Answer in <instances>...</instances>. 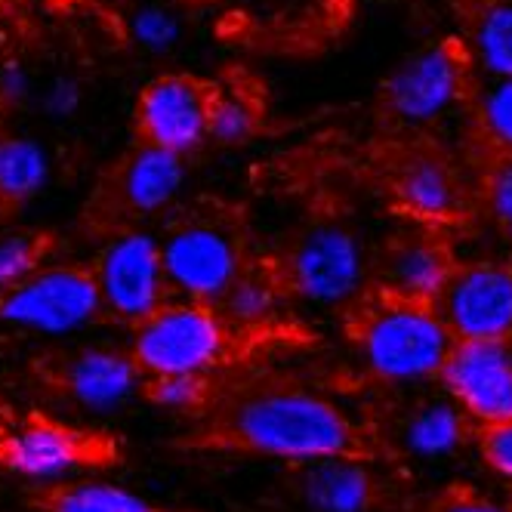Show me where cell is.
I'll use <instances>...</instances> for the list:
<instances>
[{"label": "cell", "mask_w": 512, "mask_h": 512, "mask_svg": "<svg viewBox=\"0 0 512 512\" xmlns=\"http://www.w3.org/2000/svg\"><path fill=\"white\" fill-rule=\"evenodd\" d=\"M260 99L241 84L216 87L210 105V139L219 145H238L256 136L260 130Z\"/></svg>", "instance_id": "cell-22"}, {"label": "cell", "mask_w": 512, "mask_h": 512, "mask_svg": "<svg viewBox=\"0 0 512 512\" xmlns=\"http://www.w3.org/2000/svg\"><path fill=\"white\" fill-rule=\"evenodd\" d=\"M454 260L445 241L429 235H401L386 241L383 253L377 256V290L398 300L432 306L445 294V287L454 275Z\"/></svg>", "instance_id": "cell-13"}, {"label": "cell", "mask_w": 512, "mask_h": 512, "mask_svg": "<svg viewBox=\"0 0 512 512\" xmlns=\"http://www.w3.org/2000/svg\"><path fill=\"white\" fill-rule=\"evenodd\" d=\"M145 371L133 352L121 349H81L62 364V389L78 408L93 414H108L145 389Z\"/></svg>", "instance_id": "cell-14"}, {"label": "cell", "mask_w": 512, "mask_h": 512, "mask_svg": "<svg viewBox=\"0 0 512 512\" xmlns=\"http://www.w3.org/2000/svg\"><path fill=\"white\" fill-rule=\"evenodd\" d=\"M102 457L105 451L93 435L47 417H25L0 435V466L38 485H56Z\"/></svg>", "instance_id": "cell-11"}, {"label": "cell", "mask_w": 512, "mask_h": 512, "mask_svg": "<svg viewBox=\"0 0 512 512\" xmlns=\"http://www.w3.org/2000/svg\"><path fill=\"white\" fill-rule=\"evenodd\" d=\"M278 272L284 287H290L303 300L346 303L364 284L368 256H364V247L349 226L324 219V223H312L297 235L278 263Z\"/></svg>", "instance_id": "cell-6"}, {"label": "cell", "mask_w": 512, "mask_h": 512, "mask_svg": "<svg viewBox=\"0 0 512 512\" xmlns=\"http://www.w3.org/2000/svg\"><path fill=\"white\" fill-rule=\"evenodd\" d=\"M28 93H31V78L19 62H7L0 68V102L16 105L28 99Z\"/></svg>", "instance_id": "cell-31"}, {"label": "cell", "mask_w": 512, "mask_h": 512, "mask_svg": "<svg viewBox=\"0 0 512 512\" xmlns=\"http://www.w3.org/2000/svg\"><path fill=\"white\" fill-rule=\"evenodd\" d=\"M284 278L278 272V263H244L232 287L226 290V297L219 300V315L238 321V324H253L269 318L284 294Z\"/></svg>", "instance_id": "cell-20"}, {"label": "cell", "mask_w": 512, "mask_h": 512, "mask_svg": "<svg viewBox=\"0 0 512 512\" xmlns=\"http://www.w3.org/2000/svg\"><path fill=\"white\" fill-rule=\"evenodd\" d=\"M102 312L96 272L81 266H44L0 297V321L47 337L75 334Z\"/></svg>", "instance_id": "cell-5"}, {"label": "cell", "mask_w": 512, "mask_h": 512, "mask_svg": "<svg viewBox=\"0 0 512 512\" xmlns=\"http://www.w3.org/2000/svg\"><path fill=\"white\" fill-rule=\"evenodd\" d=\"M235 4H250V0H235Z\"/></svg>", "instance_id": "cell-34"}, {"label": "cell", "mask_w": 512, "mask_h": 512, "mask_svg": "<svg viewBox=\"0 0 512 512\" xmlns=\"http://www.w3.org/2000/svg\"><path fill=\"white\" fill-rule=\"evenodd\" d=\"M173 294L189 303H219L244 269L238 229L223 216H186L161 241Z\"/></svg>", "instance_id": "cell-3"}, {"label": "cell", "mask_w": 512, "mask_h": 512, "mask_svg": "<svg viewBox=\"0 0 512 512\" xmlns=\"http://www.w3.org/2000/svg\"><path fill=\"white\" fill-rule=\"evenodd\" d=\"M226 435L244 451L281 460H352L358 429L331 401L300 389H260L229 408Z\"/></svg>", "instance_id": "cell-1"}, {"label": "cell", "mask_w": 512, "mask_h": 512, "mask_svg": "<svg viewBox=\"0 0 512 512\" xmlns=\"http://www.w3.org/2000/svg\"><path fill=\"white\" fill-rule=\"evenodd\" d=\"M475 442L485 463L500 472L503 479H512V420L509 423H488L475 432Z\"/></svg>", "instance_id": "cell-29"}, {"label": "cell", "mask_w": 512, "mask_h": 512, "mask_svg": "<svg viewBox=\"0 0 512 512\" xmlns=\"http://www.w3.org/2000/svg\"><path fill=\"white\" fill-rule=\"evenodd\" d=\"M216 84L195 75H158L136 99V133L145 145L186 158L210 139V105Z\"/></svg>", "instance_id": "cell-9"}, {"label": "cell", "mask_w": 512, "mask_h": 512, "mask_svg": "<svg viewBox=\"0 0 512 512\" xmlns=\"http://www.w3.org/2000/svg\"><path fill=\"white\" fill-rule=\"evenodd\" d=\"M472 68L488 81L512 78V0H482L469 16L463 41Z\"/></svg>", "instance_id": "cell-19"}, {"label": "cell", "mask_w": 512, "mask_h": 512, "mask_svg": "<svg viewBox=\"0 0 512 512\" xmlns=\"http://www.w3.org/2000/svg\"><path fill=\"white\" fill-rule=\"evenodd\" d=\"M457 405L482 426L512 420V346L457 340L442 371Z\"/></svg>", "instance_id": "cell-12"}, {"label": "cell", "mask_w": 512, "mask_h": 512, "mask_svg": "<svg viewBox=\"0 0 512 512\" xmlns=\"http://www.w3.org/2000/svg\"><path fill=\"white\" fill-rule=\"evenodd\" d=\"M475 435L472 417L454 398H426L401 420V442L417 457H442L463 448Z\"/></svg>", "instance_id": "cell-18"}, {"label": "cell", "mask_w": 512, "mask_h": 512, "mask_svg": "<svg viewBox=\"0 0 512 512\" xmlns=\"http://www.w3.org/2000/svg\"><path fill=\"white\" fill-rule=\"evenodd\" d=\"M127 31L130 41L149 53H167L182 38V19L173 7L161 0H145L127 13Z\"/></svg>", "instance_id": "cell-24"}, {"label": "cell", "mask_w": 512, "mask_h": 512, "mask_svg": "<svg viewBox=\"0 0 512 512\" xmlns=\"http://www.w3.org/2000/svg\"><path fill=\"white\" fill-rule=\"evenodd\" d=\"M179 4H201V0H179Z\"/></svg>", "instance_id": "cell-33"}, {"label": "cell", "mask_w": 512, "mask_h": 512, "mask_svg": "<svg viewBox=\"0 0 512 512\" xmlns=\"http://www.w3.org/2000/svg\"><path fill=\"white\" fill-rule=\"evenodd\" d=\"M349 331L364 361L386 380L442 377L457 343L432 306L398 300L383 290H374V297L355 309Z\"/></svg>", "instance_id": "cell-2"}, {"label": "cell", "mask_w": 512, "mask_h": 512, "mask_svg": "<svg viewBox=\"0 0 512 512\" xmlns=\"http://www.w3.org/2000/svg\"><path fill=\"white\" fill-rule=\"evenodd\" d=\"M438 318L457 340L509 343L512 340V266L469 263L457 266L445 294L438 297Z\"/></svg>", "instance_id": "cell-10"}, {"label": "cell", "mask_w": 512, "mask_h": 512, "mask_svg": "<svg viewBox=\"0 0 512 512\" xmlns=\"http://www.w3.org/2000/svg\"><path fill=\"white\" fill-rule=\"evenodd\" d=\"M50 512H158L142 497L105 482L62 485L50 494Z\"/></svg>", "instance_id": "cell-23"}, {"label": "cell", "mask_w": 512, "mask_h": 512, "mask_svg": "<svg viewBox=\"0 0 512 512\" xmlns=\"http://www.w3.org/2000/svg\"><path fill=\"white\" fill-rule=\"evenodd\" d=\"M93 272L105 312L133 327L167 306L170 284L164 272L161 241L149 232H124L112 238L99 253Z\"/></svg>", "instance_id": "cell-8"}, {"label": "cell", "mask_w": 512, "mask_h": 512, "mask_svg": "<svg viewBox=\"0 0 512 512\" xmlns=\"http://www.w3.org/2000/svg\"><path fill=\"white\" fill-rule=\"evenodd\" d=\"M50 155L41 142L10 136L0 142V201L22 204L47 186Z\"/></svg>", "instance_id": "cell-21"}, {"label": "cell", "mask_w": 512, "mask_h": 512, "mask_svg": "<svg viewBox=\"0 0 512 512\" xmlns=\"http://www.w3.org/2000/svg\"><path fill=\"white\" fill-rule=\"evenodd\" d=\"M0 142H4V139H0Z\"/></svg>", "instance_id": "cell-35"}, {"label": "cell", "mask_w": 512, "mask_h": 512, "mask_svg": "<svg viewBox=\"0 0 512 512\" xmlns=\"http://www.w3.org/2000/svg\"><path fill=\"white\" fill-rule=\"evenodd\" d=\"M392 195L411 216L423 223L454 219L463 204L460 176L448 158L429 149L408 152L392 170Z\"/></svg>", "instance_id": "cell-15"}, {"label": "cell", "mask_w": 512, "mask_h": 512, "mask_svg": "<svg viewBox=\"0 0 512 512\" xmlns=\"http://www.w3.org/2000/svg\"><path fill=\"white\" fill-rule=\"evenodd\" d=\"M44 238L38 235H4L0 238V297L44 269Z\"/></svg>", "instance_id": "cell-26"}, {"label": "cell", "mask_w": 512, "mask_h": 512, "mask_svg": "<svg viewBox=\"0 0 512 512\" xmlns=\"http://www.w3.org/2000/svg\"><path fill=\"white\" fill-rule=\"evenodd\" d=\"M145 398L164 411H198L207 398L204 377L176 374V377H149L145 380Z\"/></svg>", "instance_id": "cell-27"}, {"label": "cell", "mask_w": 512, "mask_h": 512, "mask_svg": "<svg viewBox=\"0 0 512 512\" xmlns=\"http://www.w3.org/2000/svg\"><path fill=\"white\" fill-rule=\"evenodd\" d=\"M435 512H503V509H497L494 503H485V500H479V497H454V500H445L442 506H438Z\"/></svg>", "instance_id": "cell-32"}, {"label": "cell", "mask_w": 512, "mask_h": 512, "mask_svg": "<svg viewBox=\"0 0 512 512\" xmlns=\"http://www.w3.org/2000/svg\"><path fill=\"white\" fill-rule=\"evenodd\" d=\"M182 179H186V164L179 155L139 142L121 167L118 192L133 213H155L176 198Z\"/></svg>", "instance_id": "cell-17"}, {"label": "cell", "mask_w": 512, "mask_h": 512, "mask_svg": "<svg viewBox=\"0 0 512 512\" xmlns=\"http://www.w3.org/2000/svg\"><path fill=\"white\" fill-rule=\"evenodd\" d=\"M488 207L506 238H512V155H500L488 173Z\"/></svg>", "instance_id": "cell-28"}, {"label": "cell", "mask_w": 512, "mask_h": 512, "mask_svg": "<svg viewBox=\"0 0 512 512\" xmlns=\"http://www.w3.org/2000/svg\"><path fill=\"white\" fill-rule=\"evenodd\" d=\"M44 112L53 118H71L81 108V84L71 78H53L44 90Z\"/></svg>", "instance_id": "cell-30"}, {"label": "cell", "mask_w": 512, "mask_h": 512, "mask_svg": "<svg viewBox=\"0 0 512 512\" xmlns=\"http://www.w3.org/2000/svg\"><path fill=\"white\" fill-rule=\"evenodd\" d=\"M297 491L315 512H371L377 503V479L368 466L352 460H315L309 463Z\"/></svg>", "instance_id": "cell-16"}, {"label": "cell", "mask_w": 512, "mask_h": 512, "mask_svg": "<svg viewBox=\"0 0 512 512\" xmlns=\"http://www.w3.org/2000/svg\"><path fill=\"white\" fill-rule=\"evenodd\" d=\"M469 53L454 41H438L401 62L383 84L386 112L408 124H432L466 96L469 90Z\"/></svg>", "instance_id": "cell-7"}, {"label": "cell", "mask_w": 512, "mask_h": 512, "mask_svg": "<svg viewBox=\"0 0 512 512\" xmlns=\"http://www.w3.org/2000/svg\"><path fill=\"white\" fill-rule=\"evenodd\" d=\"M475 121L500 155H512V78L488 81L475 96Z\"/></svg>", "instance_id": "cell-25"}, {"label": "cell", "mask_w": 512, "mask_h": 512, "mask_svg": "<svg viewBox=\"0 0 512 512\" xmlns=\"http://www.w3.org/2000/svg\"><path fill=\"white\" fill-rule=\"evenodd\" d=\"M229 343L223 315L204 303H167L133 334V358L145 377H204Z\"/></svg>", "instance_id": "cell-4"}]
</instances>
